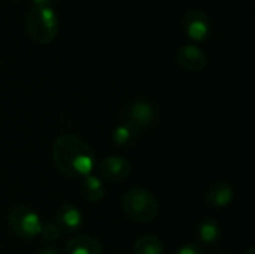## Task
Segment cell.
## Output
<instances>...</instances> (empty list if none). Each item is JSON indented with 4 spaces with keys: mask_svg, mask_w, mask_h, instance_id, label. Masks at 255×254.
Instances as JSON below:
<instances>
[{
    "mask_svg": "<svg viewBox=\"0 0 255 254\" xmlns=\"http://www.w3.org/2000/svg\"><path fill=\"white\" fill-rule=\"evenodd\" d=\"M197 237L205 246H215L221 238V228L214 219H205L197 228Z\"/></svg>",
    "mask_w": 255,
    "mask_h": 254,
    "instance_id": "cell-14",
    "label": "cell"
},
{
    "mask_svg": "<svg viewBox=\"0 0 255 254\" xmlns=\"http://www.w3.org/2000/svg\"><path fill=\"white\" fill-rule=\"evenodd\" d=\"M235 199V189L227 181H215L206 190L205 201L211 208H226Z\"/></svg>",
    "mask_w": 255,
    "mask_h": 254,
    "instance_id": "cell-9",
    "label": "cell"
},
{
    "mask_svg": "<svg viewBox=\"0 0 255 254\" xmlns=\"http://www.w3.org/2000/svg\"><path fill=\"white\" fill-rule=\"evenodd\" d=\"M134 254H163V241L155 235H143L134 243Z\"/></svg>",
    "mask_w": 255,
    "mask_h": 254,
    "instance_id": "cell-15",
    "label": "cell"
},
{
    "mask_svg": "<svg viewBox=\"0 0 255 254\" xmlns=\"http://www.w3.org/2000/svg\"><path fill=\"white\" fill-rule=\"evenodd\" d=\"M52 162L67 178H84L91 175L97 166L91 145L73 133H66L55 139L52 145Z\"/></svg>",
    "mask_w": 255,
    "mask_h": 254,
    "instance_id": "cell-1",
    "label": "cell"
},
{
    "mask_svg": "<svg viewBox=\"0 0 255 254\" xmlns=\"http://www.w3.org/2000/svg\"><path fill=\"white\" fill-rule=\"evenodd\" d=\"M54 0H31L33 6H51Z\"/></svg>",
    "mask_w": 255,
    "mask_h": 254,
    "instance_id": "cell-19",
    "label": "cell"
},
{
    "mask_svg": "<svg viewBox=\"0 0 255 254\" xmlns=\"http://www.w3.org/2000/svg\"><path fill=\"white\" fill-rule=\"evenodd\" d=\"M37 254H63L58 249H55V247H45V249H42V250H39V253Z\"/></svg>",
    "mask_w": 255,
    "mask_h": 254,
    "instance_id": "cell-18",
    "label": "cell"
},
{
    "mask_svg": "<svg viewBox=\"0 0 255 254\" xmlns=\"http://www.w3.org/2000/svg\"><path fill=\"white\" fill-rule=\"evenodd\" d=\"M25 28L36 43L46 45L58 33V16L51 6H33L25 16Z\"/></svg>",
    "mask_w": 255,
    "mask_h": 254,
    "instance_id": "cell-2",
    "label": "cell"
},
{
    "mask_svg": "<svg viewBox=\"0 0 255 254\" xmlns=\"http://www.w3.org/2000/svg\"><path fill=\"white\" fill-rule=\"evenodd\" d=\"M81 193L84 196V199H87L88 202H99L103 195H105V186L103 183L100 181L99 177L96 175H87L82 178V183H81Z\"/></svg>",
    "mask_w": 255,
    "mask_h": 254,
    "instance_id": "cell-13",
    "label": "cell"
},
{
    "mask_svg": "<svg viewBox=\"0 0 255 254\" xmlns=\"http://www.w3.org/2000/svg\"><path fill=\"white\" fill-rule=\"evenodd\" d=\"M244 254H255V249L254 247H250V249H248V250H247Z\"/></svg>",
    "mask_w": 255,
    "mask_h": 254,
    "instance_id": "cell-20",
    "label": "cell"
},
{
    "mask_svg": "<svg viewBox=\"0 0 255 254\" xmlns=\"http://www.w3.org/2000/svg\"><path fill=\"white\" fill-rule=\"evenodd\" d=\"M97 172L105 181L120 183L131 174V165L121 156H108L97 163Z\"/></svg>",
    "mask_w": 255,
    "mask_h": 254,
    "instance_id": "cell-6",
    "label": "cell"
},
{
    "mask_svg": "<svg viewBox=\"0 0 255 254\" xmlns=\"http://www.w3.org/2000/svg\"><path fill=\"white\" fill-rule=\"evenodd\" d=\"M55 225L58 229L64 234H76L84 226V217L79 208H76L73 204H64L57 211Z\"/></svg>",
    "mask_w": 255,
    "mask_h": 254,
    "instance_id": "cell-8",
    "label": "cell"
},
{
    "mask_svg": "<svg viewBox=\"0 0 255 254\" xmlns=\"http://www.w3.org/2000/svg\"><path fill=\"white\" fill-rule=\"evenodd\" d=\"M139 132H140V129L136 124H133L131 121H124L115 127V130L112 133V141L115 142L117 147L128 148L136 144V141L139 138Z\"/></svg>",
    "mask_w": 255,
    "mask_h": 254,
    "instance_id": "cell-11",
    "label": "cell"
},
{
    "mask_svg": "<svg viewBox=\"0 0 255 254\" xmlns=\"http://www.w3.org/2000/svg\"><path fill=\"white\" fill-rule=\"evenodd\" d=\"M112 254H128V253H120V252H118V253H112Z\"/></svg>",
    "mask_w": 255,
    "mask_h": 254,
    "instance_id": "cell-22",
    "label": "cell"
},
{
    "mask_svg": "<svg viewBox=\"0 0 255 254\" xmlns=\"http://www.w3.org/2000/svg\"><path fill=\"white\" fill-rule=\"evenodd\" d=\"M176 254H206V252L202 246L188 243V244H184L182 247H179Z\"/></svg>",
    "mask_w": 255,
    "mask_h": 254,
    "instance_id": "cell-17",
    "label": "cell"
},
{
    "mask_svg": "<svg viewBox=\"0 0 255 254\" xmlns=\"http://www.w3.org/2000/svg\"><path fill=\"white\" fill-rule=\"evenodd\" d=\"M39 235H42V238L45 241H57L61 237V231L58 229L57 225L45 223V225H42V229H40Z\"/></svg>",
    "mask_w": 255,
    "mask_h": 254,
    "instance_id": "cell-16",
    "label": "cell"
},
{
    "mask_svg": "<svg viewBox=\"0 0 255 254\" xmlns=\"http://www.w3.org/2000/svg\"><path fill=\"white\" fill-rule=\"evenodd\" d=\"M182 27L185 34L194 42H205L211 34V19L209 16L197 9H188L182 16Z\"/></svg>",
    "mask_w": 255,
    "mask_h": 254,
    "instance_id": "cell-5",
    "label": "cell"
},
{
    "mask_svg": "<svg viewBox=\"0 0 255 254\" xmlns=\"http://www.w3.org/2000/svg\"><path fill=\"white\" fill-rule=\"evenodd\" d=\"M126 216L137 223H149L158 214L157 199L145 189L133 187L127 190L121 199Z\"/></svg>",
    "mask_w": 255,
    "mask_h": 254,
    "instance_id": "cell-3",
    "label": "cell"
},
{
    "mask_svg": "<svg viewBox=\"0 0 255 254\" xmlns=\"http://www.w3.org/2000/svg\"><path fill=\"white\" fill-rule=\"evenodd\" d=\"M214 254H230L227 250H218V252H215Z\"/></svg>",
    "mask_w": 255,
    "mask_h": 254,
    "instance_id": "cell-21",
    "label": "cell"
},
{
    "mask_svg": "<svg viewBox=\"0 0 255 254\" xmlns=\"http://www.w3.org/2000/svg\"><path fill=\"white\" fill-rule=\"evenodd\" d=\"M7 223L10 231L22 240H31L37 237L42 229L39 216L25 205L13 207L7 216Z\"/></svg>",
    "mask_w": 255,
    "mask_h": 254,
    "instance_id": "cell-4",
    "label": "cell"
},
{
    "mask_svg": "<svg viewBox=\"0 0 255 254\" xmlns=\"http://www.w3.org/2000/svg\"><path fill=\"white\" fill-rule=\"evenodd\" d=\"M176 63L187 72H200L208 64V57L203 49L196 45H184L176 51Z\"/></svg>",
    "mask_w": 255,
    "mask_h": 254,
    "instance_id": "cell-7",
    "label": "cell"
},
{
    "mask_svg": "<svg viewBox=\"0 0 255 254\" xmlns=\"http://www.w3.org/2000/svg\"><path fill=\"white\" fill-rule=\"evenodd\" d=\"M127 115H128V121L136 124L139 129H145L152 124L155 118V109L148 100L139 99L128 106Z\"/></svg>",
    "mask_w": 255,
    "mask_h": 254,
    "instance_id": "cell-10",
    "label": "cell"
},
{
    "mask_svg": "<svg viewBox=\"0 0 255 254\" xmlns=\"http://www.w3.org/2000/svg\"><path fill=\"white\" fill-rule=\"evenodd\" d=\"M12 1H18V0H12Z\"/></svg>",
    "mask_w": 255,
    "mask_h": 254,
    "instance_id": "cell-23",
    "label": "cell"
},
{
    "mask_svg": "<svg viewBox=\"0 0 255 254\" xmlns=\"http://www.w3.org/2000/svg\"><path fill=\"white\" fill-rule=\"evenodd\" d=\"M66 254H102V246L93 237L79 235L67 243Z\"/></svg>",
    "mask_w": 255,
    "mask_h": 254,
    "instance_id": "cell-12",
    "label": "cell"
}]
</instances>
